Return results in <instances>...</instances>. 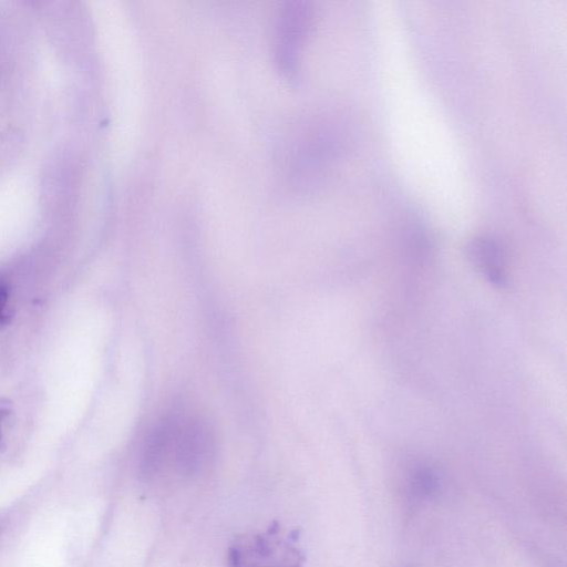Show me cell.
<instances>
[{
  "label": "cell",
  "instance_id": "obj_4",
  "mask_svg": "<svg viewBox=\"0 0 567 567\" xmlns=\"http://www.w3.org/2000/svg\"><path fill=\"white\" fill-rule=\"evenodd\" d=\"M439 486L436 474L427 467L417 470L413 476V489L421 496L431 495Z\"/></svg>",
  "mask_w": 567,
  "mask_h": 567
},
{
  "label": "cell",
  "instance_id": "obj_1",
  "mask_svg": "<svg viewBox=\"0 0 567 567\" xmlns=\"http://www.w3.org/2000/svg\"><path fill=\"white\" fill-rule=\"evenodd\" d=\"M214 433L202 416L175 411L163 416L147 434L138 471L146 482L190 478L209 465Z\"/></svg>",
  "mask_w": 567,
  "mask_h": 567
},
{
  "label": "cell",
  "instance_id": "obj_5",
  "mask_svg": "<svg viewBox=\"0 0 567 567\" xmlns=\"http://www.w3.org/2000/svg\"><path fill=\"white\" fill-rule=\"evenodd\" d=\"M9 301V289L0 282V326L7 324L10 321V312L7 308Z\"/></svg>",
  "mask_w": 567,
  "mask_h": 567
},
{
  "label": "cell",
  "instance_id": "obj_3",
  "mask_svg": "<svg viewBox=\"0 0 567 567\" xmlns=\"http://www.w3.org/2000/svg\"><path fill=\"white\" fill-rule=\"evenodd\" d=\"M470 256L486 279L495 286L505 285L506 275L504 274L502 252L494 243L475 241L470 249Z\"/></svg>",
  "mask_w": 567,
  "mask_h": 567
},
{
  "label": "cell",
  "instance_id": "obj_2",
  "mask_svg": "<svg viewBox=\"0 0 567 567\" xmlns=\"http://www.w3.org/2000/svg\"><path fill=\"white\" fill-rule=\"evenodd\" d=\"M277 544L266 536H251L237 543L229 551V567H289L292 555L280 558L277 555Z\"/></svg>",
  "mask_w": 567,
  "mask_h": 567
},
{
  "label": "cell",
  "instance_id": "obj_6",
  "mask_svg": "<svg viewBox=\"0 0 567 567\" xmlns=\"http://www.w3.org/2000/svg\"><path fill=\"white\" fill-rule=\"evenodd\" d=\"M3 415H4V411L0 410V422H1V419Z\"/></svg>",
  "mask_w": 567,
  "mask_h": 567
}]
</instances>
